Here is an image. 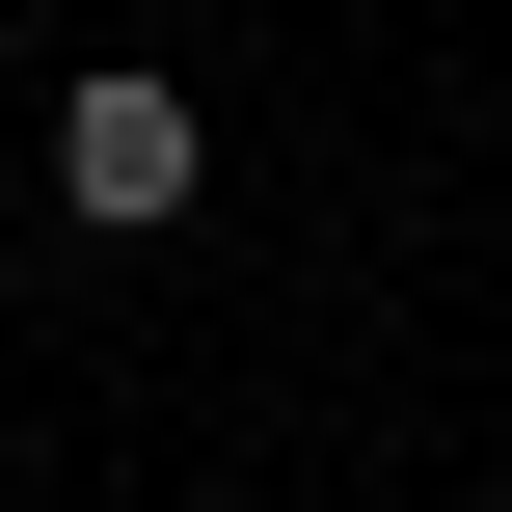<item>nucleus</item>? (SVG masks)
Listing matches in <instances>:
<instances>
[{"instance_id": "1", "label": "nucleus", "mask_w": 512, "mask_h": 512, "mask_svg": "<svg viewBox=\"0 0 512 512\" xmlns=\"http://www.w3.org/2000/svg\"><path fill=\"white\" fill-rule=\"evenodd\" d=\"M189 189H216V135H189V81H162V54H108V81L54 108V216H108V243H162Z\"/></svg>"}]
</instances>
